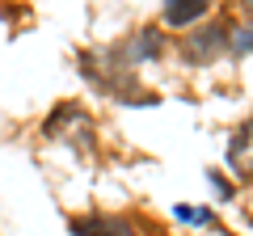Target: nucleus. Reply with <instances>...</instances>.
Listing matches in <instances>:
<instances>
[{
    "mask_svg": "<svg viewBox=\"0 0 253 236\" xmlns=\"http://www.w3.org/2000/svg\"><path fill=\"white\" fill-rule=\"evenodd\" d=\"M207 13V0H165V21L169 26H194Z\"/></svg>",
    "mask_w": 253,
    "mask_h": 236,
    "instance_id": "obj_1",
    "label": "nucleus"
},
{
    "mask_svg": "<svg viewBox=\"0 0 253 236\" xmlns=\"http://www.w3.org/2000/svg\"><path fill=\"white\" fill-rule=\"evenodd\" d=\"M236 51H253V30H241L236 34Z\"/></svg>",
    "mask_w": 253,
    "mask_h": 236,
    "instance_id": "obj_2",
    "label": "nucleus"
}]
</instances>
